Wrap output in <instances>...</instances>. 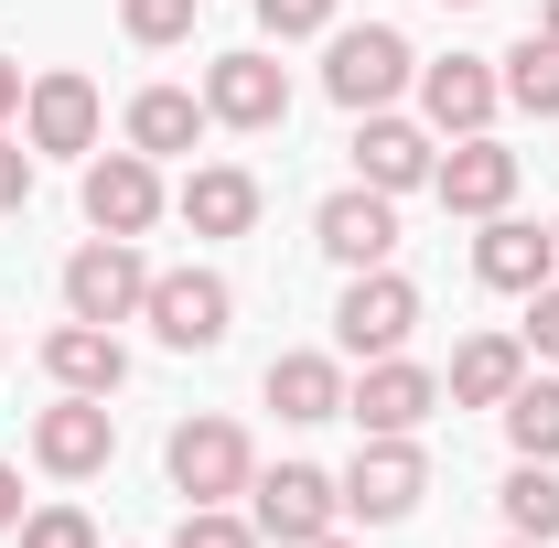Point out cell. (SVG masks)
I'll list each match as a JSON object with an SVG mask.
<instances>
[{"label": "cell", "instance_id": "33", "mask_svg": "<svg viewBox=\"0 0 559 548\" xmlns=\"http://www.w3.org/2000/svg\"><path fill=\"white\" fill-rule=\"evenodd\" d=\"M0 119H22V65L0 55Z\"/></svg>", "mask_w": 559, "mask_h": 548}, {"label": "cell", "instance_id": "15", "mask_svg": "<svg viewBox=\"0 0 559 548\" xmlns=\"http://www.w3.org/2000/svg\"><path fill=\"white\" fill-rule=\"evenodd\" d=\"M22 140H33V151H97V86L75 65L33 75V86H22Z\"/></svg>", "mask_w": 559, "mask_h": 548}, {"label": "cell", "instance_id": "38", "mask_svg": "<svg viewBox=\"0 0 559 548\" xmlns=\"http://www.w3.org/2000/svg\"><path fill=\"white\" fill-rule=\"evenodd\" d=\"M549 237H559V226H549Z\"/></svg>", "mask_w": 559, "mask_h": 548}, {"label": "cell", "instance_id": "32", "mask_svg": "<svg viewBox=\"0 0 559 548\" xmlns=\"http://www.w3.org/2000/svg\"><path fill=\"white\" fill-rule=\"evenodd\" d=\"M11 527H22V474L0 463V538H11Z\"/></svg>", "mask_w": 559, "mask_h": 548}, {"label": "cell", "instance_id": "9", "mask_svg": "<svg viewBox=\"0 0 559 548\" xmlns=\"http://www.w3.org/2000/svg\"><path fill=\"white\" fill-rule=\"evenodd\" d=\"M162 215V162L151 151H97L86 162V226L97 237H151Z\"/></svg>", "mask_w": 559, "mask_h": 548}, {"label": "cell", "instance_id": "11", "mask_svg": "<svg viewBox=\"0 0 559 548\" xmlns=\"http://www.w3.org/2000/svg\"><path fill=\"white\" fill-rule=\"evenodd\" d=\"M430 172H441V151H430L419 119H399V108H366V119H355V183H377V194H419Z\"/></svg>", "mask_w": 559, "mask_h": 548}, {"label": "cell", "instance_id": "16", "mask_svg": "<svg viewBox=\"0 0 559 548\" xmlns=\"http://www.w3.org/2000/svg\"><path fill=\"white\" fill-rule=\"evenodd\" d=\"M430 194H441L452 215H506V205H516V151H495L485 130L452 140V151H441V172H430Z\"/></svg>", "mask_w": 559, "mask_h": 548}, {"label": "cell", "instance_id": "25", "mask_svg": "<svg viewBox=\"0 0 559 548\" xmlns=\"http://www.w3.org/2000/svg\"><path fill=\"white\" fill-rule=\"evenodd\" d=\"M495 86H506L527 119H559V44H549V33H527V44L506 55V75H495Z\"/></svg>", "mask_w": 559, "mask_h": 548}, {"label": "cell", "instance_id": "6", "mask_svg": "<svg viewBox=\"0 0 559 548\" xmlns=\"http://www.w3.org/2000/svg\"><path fill=\"white\" fill-rule=\"evenodd\" d=\"M334 484H345V516L388 527V516H409L419 495H430V452H419L409 430H377V441H366V452H355Z\"/></svg>", "mask_w": 559, "mask_h": 548}, {"label": "cell", "instance_id": "13", "mask_svg": "<svg viewBox=\"0 0 559 548\" xmlns=\"http://www.w3.org/2000/svg\"><path fill=\"white\" fill-rule=\"evenodd\" d=\"M430 409H441V377H430V366H409V355H377V366L345 388V419L366 430V441H377V430H419Z\"/></svg>", "mask_w": 559, "mask_h": 548}, {"label": "cell", "instance_id": "1", "mask_svg": "<svg viewBox=\"0 0 559 548\" xmlns=\"http://www.w3.org/2000/svg\"><path fill=\"white\" fill-rule=\"evenodd\" d=\"M323 86H334V108H388L399 86H419V55H409V33L399 22H345L334 44H323Z\"/></svg>", "mask_w": 559, "mask_h": 548}, {"label": "cell", "instance_id": "18", "mask_svg": "<svg viewBox=\"0 0 559 548\" xmlns=\"http://www.w3.org/2000/svg\"><path fill=\"white\" fill-rule=\"evenodd\" d=\"M474 279H485V290H538V279H559V237H549V226H527V215H485V237H474Z\"/></svg>", "mask_w": 559, "mask_h": 548}, {"label": "cell", "instance_id": "36", "mask_svg": "<svg viewBox=\"0 0 559 548\" xmlns=\"http://www.w3.org/2000/svg\"><path fill=\"white\" fill-rule=\"evenodd\" d=\"M441 11H474V0H441Z\"/></svg>", "mask_w": 559, "mask_h": 548}, {"label": "cell", "instance_id": "24", "mask_svg": "<svg viewBox=\"0 0 559 548\" xmlns=\"http://www.w3.org/2000/svg\"><path fill=\"white\" fill-rule=\"evenodd\" d=\"M495 505H506V527H516V538L559 548V463H516V474H506V495H495Z\"/></svg>", "mask_w": 559, "mask_h": 548}, {"label": "cell", "instance_id": "2", "mask_svg": "<svg viewBox=\"0 0 559 548\" xmlns=\"http://www.w3.org/2000/svg\"><path fill=\"white\" fill-rule=\"evenodd\" d=\"M140 301H151V259H140V237H86L66 259V312L75 323H140Z\"/></svg>", "mask_w": 559, "mask_h": 548}, {"label": "cell", "instance_id": "10", "mask_svg": "<svg viewBox=\"0 0 559 548\" xmlns=\"http://www.w3.org/2000/svg\"><path fill=\"white\" fill-rule=\"evenodd\" d=\"M205 119H226V130H280V119H290V75H280L259 44L215 55L205 65Z\"/></svg>", "mask_w": 559, "mask_h": 548}, {"label": "cell", "instance_id": "37", "mask_svg": "<svg viewBox=\"0 0 559 548\" xmlns=\"http://www.w3.org/2000/svg\"><path fill=\"white\" fill-rule=\"evenodd\" d=\"M506 548H538V538H506Z\"/></svg>", "mask_w": 559, "mask_h": 548}, {"label": "cell", "instance_id": "31", "mask_svg": "<svg viewBox=\"0 0 559 548\" xmlns=\"http://www.w3.org/2000/svg\"><path fill=\"white\" fill-rule=\"evenodd\" d=\"M22 194H33V151L0 130V215H22Z\"/></svg>", "mask_w": 559, "mask_h": 548}, {"label": "cell", "instance_id": "30", "mask_svg": "<svg viewBox=\"0 0 559 548\" xmlns=\"http://www.w3.org/2000/svg\"><path fill=\"white\" fill-rule=\"evenodd\" d=\"M527 355H538V366H559V279H538V290H527Z\"/></svg>", "mask_w": 559, "mask_h": 548}, {"label": "cell", "instance_id": "3", "mask_svg": "<svg viewBox=\"0 0 559 548\" xmlns=\"http://www.w3.org/2000/svg\"><path fill=\"white\" fill-rule=\"evenodd\" d=\"M162 463H173V495H183V505H237V495L259 484V452H248L237 419H183Z\"/></svg>", "mask_w": 559, "mask_h": 548}, {"label": "cell", "instance_id": "12", "mask_svg": "<svg viewBox=\"0 0 559 548\" xmlns=\"http://www.w3.org/2000/svg\"><path fill=\"white\" fill-rule=\"evenodd\" d=\"M312 237H323V259H345V270H388V248H399V194L345 183V194H323Z\"/></svg>", "mask_w": 559, "mask_h": 548}, {"label": "cell", "instance_id": "27", "mask_svg": "<svg viewBox=\"0 0 559 548\" xmlns=\"http://www.w3.org/2000/svg\"><path fill=\"white\" fill-rule=\"evenodd\" d=\"M194 11H205V0H119L130 44H183V33H194Z\"/></svg>", "mask_w": 559, "mask_h": 548}, {"label": "cell", "instance_id": "34", "mask_svg": "<svg viewBox=\"0 0 559 548\" xmlns=\"http://www.w3.org/2000/svg\"><path fill=\"white\" fill-rule=\"evenodd\" d=\"M538 33H549V44H559V0H549V11H538Z\"/></svg>", "mask_w": 559, "mask_h": 548}, {"label": "cell", "instance_id": "22", "mask_svg": "<svg viewBox=\"0 0 559 548\" xmlns=\"http://www.w3.org/2000/svg\"><path fill=\"white\" fill-rule=\"evenodd\" d=\"M194 140H205V86H140L130 97V151L173 162V151H194Z\"/></svg>", "mask_w": 559, "mask_h": 548}, {"label": "cell", "instance_id": "7", "mask_svg": "<svg viewBox=\"0 0 559 548\" xmlns=\"http://www.w3.org/2000/svg\"><path fill=\"white\" fill-rule=\"evenodd\" d=\"M409 334H419V290H409L399 270H355L345 301H334V344L377 366V355H399Z\"/></svg>", "mask_w": 559, "mask_h": 548}, {"label": "cell", "instance_id": "21", "mask_svg": "<svg viewBox=\"0 0 559 548\" xmlns=\"http://www.w3.org/2000/svg\"><path fill=\"white\" fill-rule=\"evenodd\" d=\"M270 409L290 419V430L345 419V366H334V355H270Z\"/></svg>", "mask_w": 559, "mask_h": 548}, {"label": "cell", "instance_id": "17", "mask_svg": "<svg viewBox=\"0 0 559 548\" xmlns=\"http://www.w3.org/2000/svg\"><path fill=\"white\" fill-rule=\"evenodd\" d=\"M44 377H55V388H75V398H119V388H130V355H119V334H108V323H55V334H44Z\"/></svg>", "mask_w": 559, "mask_h": 548}, {"label": "cell", "instance_id": "5", "mask_svg": "<svg viewBox=\"0 0 559 548\" xmlns=\"http://www.w3.org/2000/svg\"><path fill=\"white\" fill-rule=\"evenodd\" d=\"M140 323L173 344V355H215V344H226V323H237V290H226L215 270H151Z\"/></svg>", "mask_w": 559, "mask_h": 548}, {"label": "cell", "instance_id": "28", "mask_svg": "<svg viewBox=\"0 0 559 548\" xmlns=\"http://www.w3.org/2000/svg\"><path fill=\"white\" fill-rule=\"evenodd\" d=\"M11 538H22V548H97V527H86L75 505H33V516H22Z\"/></svg>", "mask_w": 559, "mask_h": 548}, {"label": "cell", "instance_id": "23", "mask_svg": "<svg viewBox=\"0 0 559 548\" xmlns=\"http://www.w3.org/2000/svg\"><path fill=\"white\" fill-rule=\"evenodd\" d=\"M506 441H516V463H559V377H516V398H506Z\"/></svg>", "mask_w": 559, "mask_h": 548}, {"label": "cell", "instance_id": "29", "mask_svg": "<svg viewBox=\"0 0 559 548\" xmlns=\"http://www.w3.org/2000/svg\"><path fill=\"white\" fill-rule=\"evenodd\" d=\"M259 33H270V44H301V33H334V0H259Z\"/></svg>", "mask_w": 559, "mask_h": 548}, {"label": "cell", "instance_id": "4", "mask_svg": "<svg viewBox=\"0 0 559 548\" xmlns=\"http://www.w3.org/2000/svg\"><path fill=\"white\" fill-rule=\"evenodd\" d=\"M334 516H345V484L323 474V463H280V474L248 484V527L280 548H312V538H334Z\"/></svg>", "mask_w": 559, "mask_h": 548}, {"label": "cell", "instance_id": "35", "mask_svg": "<svg viewBox=\"0 0 559 548\" xmlns=\"http://www.w3.org/2000/svg\"><path fill=\"white\" fill-rule=\"evenodd\" d=\"M312 548H355V538H345V527H334V538H312Z\"/></svg>", "mask_w": 559, "mask_h": 548}, {"label": "cell", "instance_id": "19", "mask_svg": "<svg viewBox=\"0 0 559 548\" xmlns=\"http://www.w3.org/2000/svg\"><path fill=\"white\" fill-rule=\"evenodd\" d=\"M173 215H183L194 237H248V226H259V172H237V162H194L183 194H173Z\"/></svg>", "mask_w": 559, "mask_h": 548}, {"label": "cell", "instance_id": "20", "mask_svg": "<svg viewBox=\"0 0 559 548\" xmlns=\"http://www.w3.org/2000/svg\"><path fill=\"white\" fill-rule=\"evenodd\" d=\"M516 377H527V344H516V334H474V344H452L441 398H452V409H506Z\"/></svg>", "mask_w": 559, "mask_h": 548}, {"label": "cell", "instance_id": "26", "mask_svg": "<svg viewBox=\"0 0 559 548\" xmlns=\"http://www.w3.org/2000/svg\"><path fill=\"white\" fill-rule=\"evenodd\" d=\"M173 548H270L237 505H183V527H173Z\"/></svg>", "mask_w": 559, "mask_h": 548}, {"label": "cell", "instance_id": "14", "mask_svg": "<svg viewBox=\"0 0 559 548\" xmlns=\"http://www.w3.org/2000/svg\"><path fill=\"white\" fill-rule=\"evenodd\" d=\"M495 97H506V86H495L485 55H441V65H419V119H430L441 140H474L495 119Z\"/></svg>", "mask_w": 559, "mask_h": 548}, {"label": "cell", "instance_id": "8", "mask_svg": "<svg viewBox=\"0 0 559 548\" xmlns=\"http://www.w3.org/2000/svg\"><path fill=\"white\" fill-rule=\"evenodd\" d=\"M108 452H119V409L108 398H55V409L33 419V463L44 474H66V484H86V474H108Z\"/></svg>", "mask_w": 559, "mask_h": 548}]
</instances>
